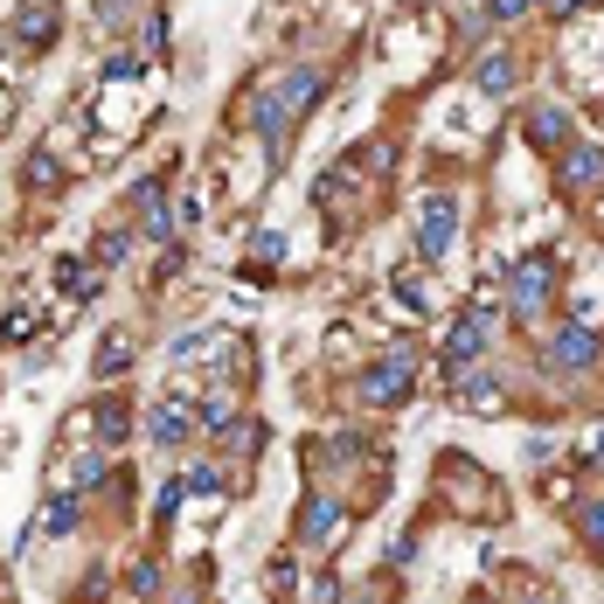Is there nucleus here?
<instances>
[{
  "mask_svg": "<svg viewBox=\"0 0 604 604\" xmlns=\"http://www.w3.org/2000/svg\"><path fill=\"white\" fill-rule=\"evenodd\" d=\"M320 84H327L320 70H285L278 84H272L265 98H257V133H265V146H272V153H285V140H293V125L306 119V104L320 98Z\"/></svg>",
  "mask_w": 604,
  "mask_h": 604,
  "instance_id": "1",
  "label": "nucleus"
},
{
  "mask_svg": "<svg viewBox=\"0 0 604 604\" xmlns=\"http://www.w3.org/2000/svg\"><path fill=\"white\" fill-rule=\"evenodd\" d=\"M493 334H501V320H493V306L487 299H472L459 320H452V334H444V348H438V369L444 376H459V369H472L487 348H493Z\"/></svg>",
  "mask_w": 604,
  "mask_h": 604,
  "instance_id": "2",
  "label": "nucleus"
},
{
  "mask_svg": "<svg viewBox=\"0 0 604 604\" xmlns=\"http://www.w3.org/2000/svg\"><path fill=\"white\" fill-rule=\"evenodd\" d=\"M410 382H417V348H410V340H397V348H389L376 369H361L355 389H361V403H369V410H389V403L410 397Z\"/></svg>",
  "mask_w": 604,
  "mask_h": 604,
  "instance_id": "3",
  "label": "nucleus"
},
{
  "mask_svg": "<svg viewBox=\"0 0 604 604\" xmlns=\"http://www.w3.org/2000/svg\"><path fill=\"white\" fill-rule=\"evenodd\" d=\"M604 361V334H591V320H570L542 340V369H556V376H584Z\"/></svg>",
  "mask_w": 604,
  "mask_h": 604,
  "instance_id": "4",
  "label": "nucleus"
},
{
  "mask_svg": "<svg viewBox=\"0 0 604 604\" xmlns=\"http://www.w3.org/2000/svg\"><path fill=\"white\" fill-rule=\"evenodd\" d=\"M452 244H459V202L452 195H424V202H417V257L438 265Z\"/></svg>",
  "mask_w": 604,
  "mask_h": 604,
  "instance_id": "5",
  "label": "nucleus"
},
{
  "mask_svg": "<svg viewBox=\"0 0 604 604\" xmlns=\"http://www.w3.org/2000/svg\"><path fill=\"white\" fill-rule=\"evenodd\" d=\"M146 431H153V444H167V452H188V444H195V431H202V410H195V397H188V389H174L167 403H153Z\"/></svg>",
  "mask_w": 604,
  "mask_h": 604,
  "instance_id": "6",
  "label": "nucleus"
},
{
  "mask_svg": "<svg viewBox=\"0 0 604 604\" xmlns=\"http://www.w3.org/2000/svg\"><path fill=\"white\" fill-rule=\"evenodd\" d=\"M549 293H556V265L535 250V257H521V265L508 272V299H514V313L521 320H535V313L549 306Z\"/></svg>",
  "mask_w": 604,
  "mask_h": 604,
  "instance_id": "7",
  "label": "nucleus"
},
{
  "mask_svg": "<svg viewBox=\"0 0 604 604\" xmlns=\"http://www.w3.org/2000/svg\"><path fill=\"white\" fill-rule=\"evenodd\" d=\"M133 208H140V236H153V244H174V202H167V174H146L133 188Z\"/></svg>",
  "mask_w": 604,
  "mask_h": 604,
  "instance_id": "8",
  "label": "nucleus"
},
{
  "mask_svg": "<svg viewBox=\"0 0 604 604\" xmlns=\"http://www.w3.org/2000/svg\"><path fill=\"white\" fill-rule=\"evenodd\" d=\"M452 382H459V389H452V403H459V410H472V417H501V410H508V382H501V376H487V369H459Z\"/></svg>",
  "mask_w": 604,
  "mask_h": 604,
  "instance_id": "9",
  "label": "nucleus"
},
{
  "mask_svg": "<svg viewBox=\"0 0 604 604\" xmlns=\"http://www.w3.org/2000/svg\"><path fill=\"white\" fill-rule=\"evenodd\" d=\"M438 480H452V487H459V501H452V508H465V514L493 508V514H501V487H487L472 459H444V465H438Z\"/></svg>",
  "mask_w": 604,
  "mask_h": 604,
  "instance_id": "10",
  "label": "nucleus"
},
{
  "mask_svg": "<svg viewBox=\"0 0 604 604\" xmlns=\"http://www.w3.org/2000/svg\"><path fill=\"white\" fill-rule=\"evenodd\" d=\"M340 529H348V508H340V501H327V493L299 508V542H306V549H327V542H340Z\"/></svg>",
  "mask_w": 604,
  "mask_h": 604,
  "instance_id": "11",
  "label": "nucleus"
},
{
  "mask_svg": "<svg viewBox=\"0 0 604 604\" xmlns=\"http://www.w3.org/2000/svg\"><path fill=\"white\" fill-rule=\"evenodd\" d=\"M529 146L535 153L570 146V112H563V104H535V112H529Z\"/></svg>",
  "mask_w": 604,
  "mask_h": 604,
  "instance_id": "12",
  "label": "nucleus"
},
{
  "mask_svg": "<svg viewBox=\"0 0 604 604\" xmlns=\"http://www.w3.org/2000/svg\"><path fill=\"white\" fill-rule=\"evenodd\" d=\"M556 181H563V188H591V181H604V153L597 146H563Z\"/></svg>",
  "mask_w": 604,
  "mask_h": 604,
  "instance_id": "13",
  "label": "nucleus"
},
{
  "mask_svg": "<svg viewBox=\"0 0 604 604\" xmlns=\"http://www.w3.org/2000/svg\"><path fill=\"white\" fill-rule=\"evenodd\" d=\"M472 84L493 91V98H508L514 91V57H508V49H487V57L472 63Z\"/></svg>",
  "mask_w": 604,
  "mask_h": 604,
  "instance_id": "14",
  "label": "nucleus"
},
{
  "mask_svg": "<svg viewBox=\"0 0 604 604\" xmlns=\"http://www.w3.org/2000/svg\"><path fill=\"white\" fill-rule=\"evenodd\" d=\"M76 521H84V508H76V493H49V508L35 514V535H70Z\"/></svg>",
  "mask_w": 604,
  "mask_h": 604,
  "instance_id": "15",
  "label": "nucleus"
},
{
  "mask_svg": "<svg viewBox=\"0 0 604 604\" xmlns=\"http://www.w3.org/2000/svg\"><path fill=\"white\" fill-rule=\"evenodd\" d=\"M91 257H98V265H104V272H119V265H125V257H133V229H125V223H112V229H98V244H91Z\"/></svg>",
  "mask_w": 604,
  "mask_h": 604,
  "instance_id": "16",
  "label": "nucleus"
},
{
  "mask_svg": "<svg viewBox=\"0 0 604 604\" xmlns=\"http://www.w3.org/2000/svg\"><path fill=\"white\" fill-rule=\"evenodd\" d=\"M57 278H63V293H70V299H91V293H98V272L84 265V257H63Z\"/></svg>",
  "mask_w": 604,
  "mask_h": 604,
  "instance_id": "17",
  "label": "nucleus"
},
{
  "mask_svg": "<svg viewBox=\"0 0 604 604\" xmlns=\"http://www.w3.org/2000/svg\"><path fill=\"white\" fill-rule=\"evenodd\" d=\"M133 369V340L112 334V340H98V376H125Z\"/></svg>",
  "mask_w": 604,
  "mask_h": 604,
  "instance_id": "18",
  "label": "nucleus"
},
{
  "mask_svg": "<svg viewBox=\"0 0 604 604\" xmlns=\"http://www.w3.org/2000/svg\"><path fill=\"white\" fill-rule=\"evenodd\" d=\"M223 452L250 459V452H257V424H236V417H229V424H223Z\"/></svg>",
  "mask_w": 604,
  "mask_h": 604,
  "instance_id": "19",
  "label": "nucleus"
},
{
  "mask_svg": "<svg viewBox=\"0 0 604 604\" xmlns=\"http://www.w3.org/2000/svg\"><path fill=\"white\" fill-rule=\"evenodd\" d=\"M188 493H195V501H223V472L216 465H195L188 472Z\"/></svg>",
  "mask_w": 604,
  "mask_h": 604,
  "instance_id": "20",
  "label": "nucleus"
},
{
  "mask_svg": "<svg viewBox=\"0 0 604 604\" xmlns=\"http://www.w3.org/2000/svg\"><path fill=\"white\" fill-rule=\"evenodd\" d=\"M576 529H584V542H591V549H604V493H597V501H584Z\"/></svg>",
  "mask_w": 604,
  "mask_h": 604,
  "instance_id": "21",
  "label": "nucleus"
},
{
  "mask_svg": "<svg viewBox=\"0 0 604 604\" xmlns=\"http://www.w3.org/2000/svg\"><path fill=\"white\" fill-rule=\"evenodd\" d=\"M49 35H57V14H49V8H29V14H21V42H49Z\"/></svg>",
  "mask_w": 604,
  "mask_h": 604,
  "instance_id": "22",
  "label": "nucleus"
},
{
  "mask_svg": "<svg viewBox=\"0 0 604 604\" xmlns=\"http://www.w3.org/2000/svg\"><path fill=\"white\" fill-rule=\"evenodd\" d=\"M119 438H125V410H119V403H104V410H98V444L112 452Z\"/></svg>",
  "mask_w": 604,
  "mask_h": 604,
  "instance_id": "23",
  "label": "nucleus"
},
{
  "mask_svg": "<svg viewBox=\"0 0 604 604\" xmlns=\"http://www.w3.org/2000/svg\"><path fill=\"white\" fill-rule=\"evenodd\" d=\"M278 250H285L278 229H257V236H250V257H272V265H278Z\"/></svg>",
  "mask_w": 604,
  "mask_h": 604,
  "instance_id": "24",
  "label": "nucleus"
},
{
  "mask_svg": "<svg viewBox=\"0 0 604 604\" xmlns=\"http://www.w3.org/2000/svg\"><path fill=\"white\" fill-rule=\"evenodd\" d=\"M265 591H278V597H293V563H285V556H278V563L265 570Z\"/></svg>",
  "mask_w": 604,
  "mask_h": 604,
  "instance_id": "25",
  "label": "nucleus"
},
{
  "mask_svg": "<svg viewBox=\"0 0 604 604\" xmlns=\"http://www.w3.org/2000/svg\"><path fill=\"white\" fill-rule=\"evenodd\" d=\"M104 480V452H84L76 459V487H98Z\"/></svg>",
  "mask_w": 604,
  "mask_h": 604,
  "instance_id": "26",
  "label": "nucleus"
},
{
  "mask_svg": "<svg viewBox=\"0 0 604 604\" xmlns=\"http://www.w3.org/2000/svg\"><path fill=\"white\" fill-rule=\"evenodd\" d=\"M181 501H188V480H174V487H161V521H174V514H181Z\"/></svg>",
  "mask_w": 604,
  "mask_h": 604,
  "instance_id": "27",
  "label": "nucleus"
},
{
  "mask_svg": "<svg viewBox=\"0 0 604 604\" xmlns=\"http://www.w3.org/2000/svg\"><path fill=\"white\" fill-rule=\"evenodd\" d=\"M487 8H493V21H514V14H529L535 0H487Z\"/></svg>",
  "mask_w": 604,
  "mask_h": 604,
  "instance_id": "28",
  "label": "nucleus"
},
{
  "mask_svg": "<svg viewBox=\"0 0 604 604\" xmlns=\"http://www.w3.org/2000/svg\"><path fill=\"white\" fill-rule=\"evenodd\" d=\"M153 584H161V563H140V570H133V591H140V597H146V591H153Z\"/></svg>",
  "mask_w": 604,
  "mask_h": 604,
  "instance_id": "29",
  "label": "nucleus"
},
{
  "mask_svg": "<svg viewBox=\"0 0 604 604\" xmlns=\"http://www.w3.org/2000/svg\"><path fill=\"white\" fill-rule=\"evenodd\" d=\"M29 181H35V188H42V181H57V161H49V153H35V161H29Z\"/></svg>",
  "mask_w": 604,
  "mask_h": 604,
  "instance_id": "30",
  "label": "nucleus"
},
{
  "mask_svg": "<svg viewBox=\"0 0 604 604\" xmlns=\"http://www.w3.org/2000/svg\"><path fill=\"white\" fill-rule=\"evenodd\" d=\"M133 8H140V0H98V14H112V21H119V14H133Z\"/></svg>",
  "mask_w": 604,
  "mask_h": 604,
  "instance_id": "31",
  "label": "nucleus"
},
{
  "mask_svg": "<svg viewBox=\"0 0 604 604\" xmlns=\"http://www.w3.org/2000/svg\"><path fill=\"white\" fill-rule=\"evenodd\" d=\"M542 8H549V14H556V21H570L576 8H584V0H542Z\"/></svg>",
  "mask_w": 604,
  "mask_h": 604,
  "instance_id": "32",
  "label": "nucleus"
},
{
  "mask_svg": "<svg viewBox=\"0 0 604 604\" xmlns=\"http://www.w3.org/2000/svg\"><path fill=\"white\" fill-rule=\"evenodd\" d=\"M584 459H591V465H604V431H591V444H584Z\"/></svg>",
  "mask_w": 604,
  "mask_h": 604,
  "instance_id": "33",
  "label": "nucleus"
},
{
  "mask_svg": "<svg viewBox=\"0 0 604 604\" xmlns=\"http://www.w3.org/2000/svg\"><path fill=\"white\" fill-rule=\"evenodd\" d=\"M529 604H549V597H529Z\"/></svg>",
  "mask_w": 604,
  "mask_h": 604,
  "instance_id": "34",
  "label": "nucleus"
}]
</instances>
